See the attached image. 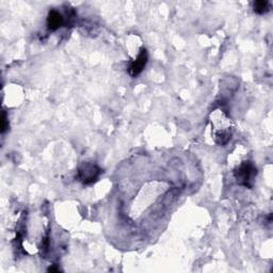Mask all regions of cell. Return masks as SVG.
Returning a JSON list of instances; mask_svg holds the SVG:
<instances>
[{
  "label": "cell",
  "mask_w": 273,
  "mask_h": 273,
  "mask_svg": "<svg viewBox=\"0 0 273 273\" xmlns=\"http://www.w3.org/2000/svg\"><path fill=\"white\" fill-rule=\"evenodd\" d=\"M235 178L239 185L247 188H252L257 175V169L250 161H244L235 170Z\"/></svg>",
  "instance_id": "1"
},
{
  "label": "cell",
  "mask_w": 273,
  "mask_h": 273,
  "mask_svg": "<svg viewBox=\"0 0 273 273\" xmlns=\"http://www.w3.org/2000/svg\"><path fill=\"white\" fill-rule=\"evenodd\" d=\"M100 173H102V170L95 164L86 163L78 169L77 177L85 185H91V183L97 181Z\"/></svg>",
  "instance_id": "2"
},
{
  "label": "cell",
  "mask_w": 273,
  "mask_h": 273,
  "mask_svg": "<svg viewBox=\"0 0 273 273\" xmlns=\"http://www.w3.org/2000/svg\"><path fill=\"white\" fill-rule=\"evenodd\" d=\"M147 60H148V55L146 49L142 48L141 53L139 54L135 61H132L129 69H128V73H129V75L132 77H137L144 70V68H146Z\"/></svg>",
  "instance_id": "3"
},
{
  "label": "cell",
  "mask_w": 273,
  "mask_h": 273,
  "mask_svg": "<svg viewBox=\"0 0 273 273\" xmlns=\"http://www.w3.org/2000/svg\"><path fill=\"white\" fill-rule=\"evenodd\" d=\"M64 25V18L61 15L58 11L53 10L50 11L47 18V26L48 29L52 31L58 30L59 28H61Z\"/></svg>",
  "instance_id": "4"
},
{
  "label": "cell",
  "mask_w": 273,
  "mask_h": 273,
  "mask_svg": "<svg viewBox=\"0 0 273 273\" xmlns=\"http://www.w3.org/2000/svg\"><path fill=\"white\" fill-rule=\"evenodd\" d=\"M253 9L257 14H264L267 13L270 9V4L268 1L265 0H260V1H255L253 3Z\"/></svg>",
  "instance_id": "5"
},
{
  "label": "cell",
  "mask_w": 273,
  "mask_h": 273,
  "mask_svg": "<svg viewBox=\"0 0 273 273\" xmlns=\"http://www.w3.org/2000/svg\"><path fill=\"white\" fill-rule=\"evenodd\" d=\"M1 123H2V125H1V132L4 133V131L7 130V128H8V126H9V124H8V119H7V114H5L4 111L2 112Z\"/></svg>",
  "instance_id": "6"
}]
</instances>
